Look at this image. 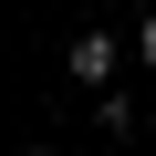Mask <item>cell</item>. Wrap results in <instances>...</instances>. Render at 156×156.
<instances>
[{"instance_id": "obj_1", "label": "cell", "mask_w": 156, "mask_h": 156, "mask_svg": "<svg viewBox=\"0 0 156 156\" xmlns=\"http://www.w3.org/2000/svg\"><path fill=\"white\" fill-rule=\"evenodd\" d=\"M115 62H125V42H115V31H73V42H62V73H73L83 94H104V83H115Z\"/></svg>"}, {"instance_id": "obj_2", "label": "cell", "mask_w": 156, "mask_h": 156, "mask_svg": "<svg viewBox=\"0 0 156 156\" xmlns=\"http://www.w3.org/2000/svg\"><path fill=\"white\" fill-rule=\"evenodd\" d=\"M94 125H104V135H135V94L104 83V94H94Z\"/></svg>"}, {"instance_id": "obj_3", "label": "cell", "mask_w": 156, "mask_h": 156, "mask_svg": "<svg viewBox=\"0 0 156 156\" xmlns=\"http://www.w3.org/2000/svg\"><path fill=\"white\" fill-rule=\"evenodd\" d=\"M135 52H146V73H156V11H146V21H135Z\"/></svg>"}, {"instance_id": "obj_4", "label": "cell", "mask_w": 156, "mask_h": 156, "mask_svg": "<svg viewBox=\"0 0 156 156\" xmlns=\"http://www.w3.org/2000/svg\"><path fill=\"white\" fill-rule=\"evenodd\" d=\"M31 156H52V146H31Z\"/></svg>"}]
</instances>
